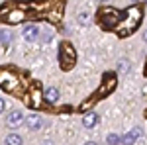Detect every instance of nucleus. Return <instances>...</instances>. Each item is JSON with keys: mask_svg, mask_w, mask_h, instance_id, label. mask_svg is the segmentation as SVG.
Returning <instances> with one entry per match:
<instances>
[{"mask_svg": "<svg viewBox=\"0 0 147 145\" xmlns=\"http://www.w3.org/2000/svg\"><path fill=\"white\" fill-rule=\"evenodd\" d=\"M139 22H141V8H139V6H131V8L125 10V20L124 22H122V20L118 22L116 32H118L120 37H125V35H129V34L136 32Z\"/></svg>", "mask_w": 147, "mask_h": 145, "instance_id": "nucleus-1", "label": "nucleus"}, {"mask_svg": "<svg viewBox=\"0 0 147 145\" xmlns=\"http://www.w3.org/2000/svg\"><path fill=\"white\" fill-rule=\"evenodd\" d=\"M116 84H118V80H116V75H112V73H106V75H104V80H102L100 90H98V92L92 96L90 100L84 102L80 110H88V108L92 106V102H94V100H100V98H104V96H108V94H110V92L116 88Z\"/></svg>", "mask_w": 147, "mask_h": 145, "instance_id": "nucleus-2", "label": "nucleus"}, {"mask_svg": "<svg viewBox=\"0 0 147 145\" xmlns=\"http://www.w3.org/2000/svg\"><path fill=\"white\" fill-rule=\"evenodd\" d=\"M75 63H77V53H75V49H73V45L71 43H61L59 47V65L63 71H71V69L75 67Z\"/></svg>", "mask_w": 147, "mask_h": 145, "instance_id": "nucleus-3", "label": "nucleus"}, {"mask_svg": "<svg viewBox=\"0 0 147 145\" xmlns=\"http://www.w3.org/2000/svg\"><path fill=\"white\" fill-rule=\"evenodd\" d=\"M120 20H122V14L116 10V8H102V10L98 12V22H100L106 30L118 26Z\"/></svg>", "mask_w": 147, "mask_h": 145, "instance_id": "nucleus-4", "label": "nucleus"}, {"mask_svg": "<svg viewBox=\"0 0 147 145\" xmlns=\"http://www.w3.org/2000/svg\"><path fill=\"white\" fill-rule=\"evenodd\" d=\"M0 86L6 88V90H10V92H14V88H18V78L14 77L12 73L0 69Z\"/></svg>", "mask_w": 147, "mask_h": 145, "instance_id": "nucleus-5", "label": "nucleus"}, {"mask_svg": "<svg viewBox=\"0 0 147 145\" xmlns=\"http://www.w3.org/2000/svg\"><path fill=\"white\" fill-rule=\"evenodd\" d=\"M6 123H8L10 127H18V125H22V123H24V114L20 110H14L12 114H8Z\"/></svg>", "mask_w": 147, "mask_h": 145, "instance_id": "nucleus-6", "label": "nucleus"}, {"mask_svg": "<svg viewBox=\"0 0 147 145\" xmlns=\"http://www.w3.org/2000/svg\"><path fill=\"white\" fill-rule=\"evenodd\" d=\"M47 18H49L51 22H59V20L63 18V0H59L55 6H51V12L47 14Z\"/></svg>", "mask_w": 147, "mask_h": 145, "instance_id": "nucleus-7", "label": "nucleus"}, {"mask_svg": "<svg viewBox=\"0 0 147 145\" xmlns=\"http://www.w3.org/2000/svg\"><path fill=\"white\" fill-rule=\"evenodd\" d=\"M24 18H26V12L24 10H12L8 16H6V22L8 24H18V22H22Z\"/></svg>", "mask_w": 147, "mask_h": 145, "instance_id": "nucleus-8", "label": "nucleus"}, {"mask_svg": "<svg viewBox=\"0 0 147 145\" xmlns=\"http://www.w3.org/2000/svg\"><path fill=\"white\" fill-rule=\"evenodd\" d=\"M57 98H59V90L57 88H45L43 90V100L49 102V104H53V102H57Z\"/></svg>", "mask_w": 147, "mask_h": 145, "instance_id": "nucleus-9", "label": "nucleus"}, {"mask_svg": "<svg viewBox=\"0 0 147 145\" xmlns=\"http://www.w3.org/2000/svg\"><path fill=\"white\" fill-rule=\"evenodd\" d=\"M30 106H35V108H37V106H41V92H39V90H37V86H34V88H32V96H30Z\"/></svg>", "mask_w": 147, "mask_h": 145, "instance_id": "nucleus-10", "label": "nucleus"}, {"mask_svg": "<svg viewBox=\"0 0 147 145\" xmlns=\"http://www.w3.org/2000/svg\"><path fill=\"white\" fill-rule=\"evenodd\" d=\"M37 34H39V32H37V28H35V26H28V28L24 30V37H26L28 41H35Z\"/></svg>", "mask_w": 147, "mask_h": 145, "instance_id": "nucleus-11", "label": "nucleus"}, {"mask_svg": "<svg viewBox=\"0 0 147 145\" xmlns=\"http://www.w3.org/2000/svg\"><path fill=\"white\" fill-rule=\"evenodd\" d=\"M96 122H98V116H96V114H88V116L82 118V125H84V127H94Z\"/></svg>", "mask_w": 147, "mask_h": 145, "instance_id": "nucleus-12", "label": "nucleus"}, {"mask_svg": "<svg viewBox=\"0 0 147 145\" xmlns=\"http://www.w3.org/2000/svg\"><path fill=\"white\" fill-rule=\"evenodd\" d=\"M28 127L30 129H37L39 125H41V120H39V116H35V114H32V116H28Z\"/></svg>", "mask_w": 147, "mask_h": 145, "instance_id": "nucleus-13", "label": "nucleus"}, {"mask_svg": "<svg viewBox=\"0 0 147 145\" xmlns=\"http://www.w3.org/2000/svg\"><path fill=\"white\" fill-rule=\"evenodd\" d=\"M6 145H22V137L16 134H10L6 137Z\"/></svg>", "mask_w": 147, "mask_h": 145, "instance_id": "nucleus-14", "label": "nucleus"}, {"mask_svg": "<svg viewBox=\"0 0 147 145\" xmlns=\"http://www.w3.org/2000/svg\"><path fill=\"white\" fill-rule=\"evenodd\" d=\"M10 39H12V34L8 32V30H0V41L4 45H8L10 43Z\"/></svg>", "mask_w": 147, "mask_h": 145, "instance_id": "nucleus-15", "label": "nucleus"}, {"mask_svg": "<svg viewBox=\"0 0 147 145\" xmlns=\"http://www.w3.org/2000/svg\"><path fill=\"white\" fill-rule=\"evenodd\" d=\"M120 141H122V137H120V135H116V134L108 135V145H118Z\"/></svg>", "mask_w": 147, "mask_h": 145, "instance_id": "nucleus-16", "label": "nucleus"}, {"mask_svg": "<svg viewBox=\"0 0 147 145\" xmlns=\"http://www.w3.org/2000/svg\"><path fill=\"white\" fill-rule=\"evenodd\" d=\"M118 69H120V73H127V71H129V63H127L125 59H122V61L118 63Z\"/></svg>", "mask_w": 147, "mask_h": 145, "instance_id": "nucleus-17", "label": "nucleus"}, {"mask_svg": "<svg viewBox=\"0 0 147 145\" xmlns=\"http://www.w3.org/2000/svg\"><path fill=\"white\" fill-rule=\"evenodd\" d=\"M122 141H124L125 145H134V143H136V137H134L131 134H127V135L124 137V139H122Z\"/></svg>", "mask_w": 147, "mask_h": 145, "instance_id": "nucleus-18", "label": "nucleus"}, {"mask_svg": "<svg viewBox=\"0 0 147 145\" xmlns=\"http://www.w3.org/2000/svg\"><path fill=\"white\" fill-rule=\"evenodd\" d=\"M129 134H131V135H134V137L137 139V137H141V129H139V127H136V129H131Z\"/></svg>", "mask_w": 147, "mask_h": 145, "instance_id": "nucleus-19", "label": "nucleus"}, {"mask_svg": "<svg viewBox=\"0 0 147 145\" xmlns=\"http://www.w3.org/2000/svg\"><path fill=\"white\" fill-rule=\"evenodd\" d=\"M86 20H88V14H86V12L79 14V22H86Z\"/></svg>", "mask_w": 147, "mask_h": 145, "instance_id": "nucleus-20", "label": "nucleus"}, {"mask_svg": "<svg viewBox=\"0 0 147 145\" xmlns=\"http://www.w3.org/2000/svg\"><path fill=\"white\" fill-rule=\"evenodd\" d=\"M4 106H6V104H4V100H0V112H4Z\"/></svg>", "mask_w": 147, "mask_h": 145, "instance_id": "nucleus-21", "label": "nucleus"}, {"mask_svg": "<svg viewBox=\"0 0 147 145\" xmlns=\"http://www.w3.org/2000/svg\"><path fill=\"white\" fill-rule=\"evenodd\" d=\"M143 75L147 77V61H145V69H143Z\"/></svg>", "mask_w": 147, "mask_h": 145, "instance_id": "nucleus-22", "label": "nucleus"}, {"mask_svg": "<svg viewBox=\"0 0 147 145\" xmlns=\"http://www.w3.org/2000/svg\"><path fill=\"white\" fill-rule=\"evenodd\" d=\"M84 145H96V143H92V141H90V143H84Z\"/></svg>", "mask_w": 147, "mask_h": 145, "instance_id": "nucleus-23", "label": "nucleus"}, {"mask_svg": "<svg viewBox=\"0 0 147 145\" xmlns=\"http://www.w3.org/2000/svg\"><path fill=\"white\" fill-rule=\"evenodd\" d=\"M143 37H145V41H147V32H145V35H143Z\"/></svg>", "mask_w": 147, "mask_h": 145, "instance_id": "nucleus-24", "label": "nucleus"}, {"mask_svg": "<svg viewBox=\"0 0 147 145\" xmlns=\"http://www.w3.org/2000/svg\"><path fill=\"white\" fill-rule=\"evenodd\" d=\"M145 118H147V110H145Z\"/></svg>", "mask_w": 147, "mask_h": 145, "instance_id": "nucleus-25", "label": "nucleus"}, {"mask_svg": "<svg viewBox=\"0 0 147 145\" xmlns=\"http://www.w3.org/2000/svg\"><path fill=\"white\" fill-rule=\"evenodd\" d=\"M145 2H147V0H145Z\"/></svg>", "mask_w": 147, "mask_h": 145, "instance_id": "nucleus-26", "label": "nucleus"}]
</instances>
